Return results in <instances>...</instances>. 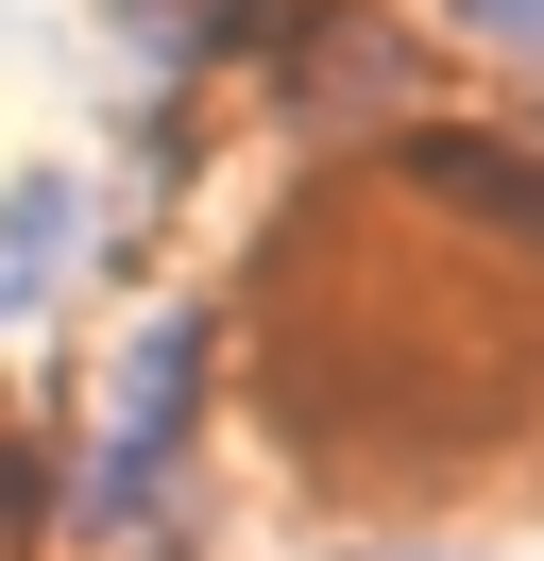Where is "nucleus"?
I'll return each mask as SVG.
<instances>
[{"label":"nucleus","instance_id":"nucleus-1","mask_svg":"<svg viewBox=\"0 0 544 561\" xmlns=\"http://www.w3.org/2000/svg\"><path fill=\"white\" fill-rule=\"evenodd\" d=\"M188 425H204V323L154 307V323L120 341L102 459H86V493H68V511H86V527H154V511H170V459H188Z\"/></svg>","mask_w":544,"mask_h":561},{"label":"nucleus","instance_id":"nucleus-3","mask_svg":"<svg viewBox=\"0 0 544 561\" xmlns=\"http://www.w3.org/2000/svg\"><path fill=\"white\" fill-rule=\"evenodd\" d=\"M68 255H86V187H52V171H34V187H0V323H18V307H52V273H68Z\"/></svg>","mask_w":544,"mask_h":561},{"label":"nucleus","instance_id":"nucleus-2","mask_svg":"<svg viewBox=\"0 0 544 561\" xmlns=\"http://www.w3.org/2000/svg\"><path fill=\"white\" fill-rule=\"evenodd\" d=\"M392 187H408V205H442L460 239H494L510 273H544V153H528V137H408Z\"/></svg>","mask_w":544,"mask_h":561},{"label":"nucleus","instance_id":"nucleus-4","mask_svg":"<svg viewBox=\"0 0 544 561\" xmlns=\"http://www.w3.org/2000/svg\"><path fill=\"white\" fill-rule=\"evenodd\" d=\"M460 35H494V51H544V0H442Z\"/></svg>","mask_w":544,"mask_h":561}]
</instances>
